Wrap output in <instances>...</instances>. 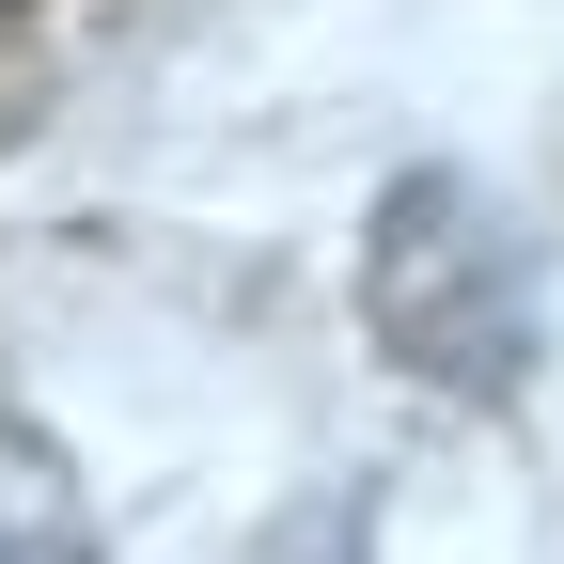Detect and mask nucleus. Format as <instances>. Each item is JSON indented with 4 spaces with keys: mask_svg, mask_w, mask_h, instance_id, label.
I'll use <instances>...</instances> for the list:
<instances>
[{
    "mask_svg": "<svg viewBox=\"0 0 564 564\" xmlns=\"http://www.w3.org/2000/svg\"><path fill=\"white\" fill-rule=\"evenodd\" d=\"M0 564H95V518L32 423H0Z\"/></svg>",
    "mask_w": 564,
    "mask_h": 564,
    "instance_id": "f03ea898",
    "label": "nucleus"
},
{
    "mask_svg": "<svg viewBox=\"0 0 564 564\" xmlns=\"http://www.w3.org/2000/svg\"><path fill=\"white\" fill-rule=\"evenodd\" d=\"M377 345L440 392H502L533 361V251L486 220L470 173H408L377 220Z\"/></svg>",
    "mask_w": 564,
    "mask_h": 564,
    "instance_id": "f257e3e1",
    "label": "nucleus"
}]
</instances>
